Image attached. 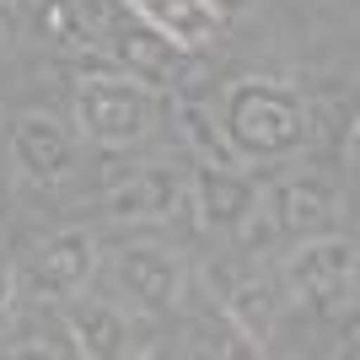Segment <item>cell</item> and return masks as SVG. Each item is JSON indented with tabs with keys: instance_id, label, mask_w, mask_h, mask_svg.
<instances>
[{
	"instance_id": "52a82bcc",
	"label": "cell",
	"mask_w": 360,
	"mask_h": 360,
	"mask_svg": "<svg viewBox=\"0 0 360 360\" xmlns=\"http://www.w3.org/2000/svg\"><path fill=\"white\" fill-rule=\"evenodd\" d=\"M183 194L194 199L199 226H205V231H221V237H237L242 226L264 210V194H258V183L248 178L242 167H215V162H205L194 178H188V188H183Z\"/></svg>"
},
{
	"instance_id": "ba28073f",
	"label": "cell",
	"mask_w": 360,
	"mask_h": 360,
	"mask_svg": "<svg viewBox=\"0 0 360 360\" xmlns=\"http://www.w3.org/2000/svg\"><path fill=\"white\" fill-rule=\"evenodd\" d=\"M11 167L38 188H54L75 172V135L49 113H22L11 124Z\"/></svg>"
},
{
	"instance_id": "7a4b0ae2",
	"label": "cell",
	"mask_w": 360,
	"mask_h": 360,
	"mask_svg": "<svg viewBox=\"0 0 360 360\" xmlns=\"http://www.w3.org/2000/svg\"><path fill=\"white\" fill-rule=\"evenodd\" d=\"M75 124L91 146H135L156 124V91L124 70H91L75 86Z\"/></svg>"
},
{
	"instance_id": "8992f818",
	"label": "cell",
	"mask_w": 360,
	"mask_h": 360,
	"mask_svg": "<svg viewBox=\"0 0 360 360\" xmlns=\"http://www.w3.org/2000/svg\"><path fill=\"white\" fill-rule=\"evenodd\" d=\"M91 274H97V237L86 226H65L44 237L38 253L27 258V285L44 301H70L75 290H86Z\"/></svg>"
},
{
	"instance_id": "7c38bea8",
	"label": "cell",
	"mask_w": 360,
	"mask_h": 360,
	"mask_svg": "<svg viewBox=\"0 0 360 360\" xmlns=\"http://www.w3.org/2000/svg\"><path fill=\"white\" fill-rule=\"evenodd\" d=\"M27 32L54 54H86L103 44L108 16L97 0H27Z\"/></svg>"
},
{
	"instance_id": "6da1fadb",
	"label": "cell",
	"mask_w": 360,
	"mask_h": 360,
	"mask_svg": "<svg viewBox=\"0 0 360 360\" xmlns=\"http://www.w3.org/2000/svg\"><path fill=\"white\" fill-rule=\"evenodd\" d=\"M221 124L226 146L237 150V162H290L307 150L312 140V113H307V97L274 75H248V81H231L221 97Z\"/></svg>"
},
{
	"instance_id": "2e32d148",
	"label": "cell",
	"mask_w": 360,
	"mask_h": 360,
	"mask_svg": "<svg viewBox=\"0 0 360 360\" xmlns=\"http://www.w3.org/2000/svg\"><path fill=\"white\" fill-rule=\"evenodd\" d=\"M188 349H194V355H253L248 339L231 328V317H226L221 307H215V317H194V323H188Z\"/></svg>"
},
{
	"instance_id": "9c48e42d",
	"label": "cell",
	"mask_w": 360,
	"mask_h": 360,
	"mask_svg": "<svg viewBox=\"0 0 360 360\" xmlns=\"http://www.w3.org/2000/svg\"><path fill=\"white\" fill-rule=\"evenodd\" d=\"M108 274H113V285L135 301V307H146V312H167V307H178V296H183V258L167 253V248H150V242L119 248L113 264H108Z\"/></svg>"
},
{
	"instance_id": "9a60e30c",
	"label": "cell",
	"mask_w": 360,
	"mask_h": 360,
	"mask_svg": "<svg viewBox=\"0 0 360 360\" xmlns=\"http://www.w3.org/2000/svg\"><path fill=\"white\" fill-rule=\"evenodd\" d=\"M178 124H183L188 146H194L205 162H215V167H242V162H237V150L226 146L221 124L210 119V108H199V103H178Z\"/></svg>"
},
{
	"instance_id": "8fae6325",
	"label": "cell",
	"mask_w": 360,
	"mask_h": 360,
	"mask_svg": "<svg viewBox=\"0 0 360 360\" xmlns=\"http://www.w3.org/2000/svg\"><path fill=\"white\" fill-rule=\"evenodd\" d=\"M65 333H70V349L86 360H119V355H135V323L124 307L103 296H81L75 290L65 301Z\"/></svg>"
},
{
	"instance_id": "3957f363",
	"label": "cell",
	"mask_w": 360,
	"mask_h": 360,
	"mask_svg": "<svg viewBox=\"0 0 360 360\" xmlns=\"http://www.w3.org/2000/svg\"><path fill=\"white\" fill-rule=\"evenodd\" d=\"M285 280L301 307H312L323 317H339L355 301V242L328 237V231L296 242V258H290Z\"/></svg>"
},
{
	"instance_id": "5bb4252c",
	"label": "cell",
	"mask_w": 360,
	"mask_h": 360,
	"mask_svg": "<svg viewBox=\"0 0 360 360\" xmlns=\"http://www.w3.org/2000/svg\"><path fill=\"white\" fill-rule=\"evenodd\" d=\"M146 27L178 38L183 49H210L221 38V11L210 0H124Z\"/></svg>"
},
{
	"instance_id": "277c9868",
	"label": "cell",
	"mask_w": 360,
	"mask_h": 360,
	"mask_svg": "<svg viewBox=\"0 0 360 360\" xmlns=\"http://www.w3.org/2000/svg\"><path fill=\"white\" fill-rule=\"evenodd\" d=\"M108 54L119 60L124 75H135V81H146L150 91H167V86H188V81H199V49H183L178 38H167V32L156 27H129V22H108L103 32Z\"/></svg>"
},
{
	"instance_id": "e0dca14e",
	"label": "cell",
	"mask_w": 360,
	"mask_h": 360,
	"mask_svg": "<svg viewBox=\"0 0 360 360\" xmlns=\"http://www.w3.org/2000/svg\"><path fill=\"white\" fill-rule=\"evenodd\" d=\"M11 296H16V269L6 264V258H0V317L11 312Z\"/></svg>"
},
{
	"instance_id": "30bf717a",
	"label": "cell",
	"mask_w": 360,
	"mask_h": 360,
	"mask_svg": "<svg viewBox=\"0 0 360 360\" xmlns=\"http://www.w3.org/2000/svg\"><path fill=\"white\" fill-rule=\"evenodd\" d=\"M333 215H339V188L323 172H296L269 188V221L280 237H323V231H333Z\"/></svg>"
},
{
	"instance_id": "4fadbf2b",
	"label": "cell",
	"mask_w": 360,
	"mask_h": 360,
	"mask_svg": "<svg viewBox=\"0 0 360 360\" xmlns=\"http://www.w3.org/2000/svg\"><path fill=\"white\" fill-rule=\"evenodd\" d=\"M183 188H188V183L162 162L135 167V172H124V178L108 188V215H113V221H167V215L183 205Z\"/></svg>"
},
{
	"instance_id": "5b68a950",
	"label": "cell",
	"mask_w": 360,
	"mask_h": 360,
	"mask_svg": "<svg viewBox=\"0 0 360 360\" xmlns=\"http://www.w3.org/2000/svg\"><path fill=\"white\" fill-rule=\"evenodd\" d=\"M210 285H215V307L231 317V328L248 339V349H264L269 345L274 323H280V296H274V280L253 264H215L210 269Z\"/></svg>"
},
{
	"instance_id": "ac0fdd59",
	"label": "cell",
	"mask_w": 360,
	"mask_h": 360,
	"mask_svg": "<svg viewBox=\"0 0 360 360\" xmlns=\"http://www.w3.org/2000/svg\"><path fill=\"white\" fill-rule=\"evenodd\" d=\"M210 6H215V11H221V22H226V16H237V11H248V6H253V0H210Z\"/></svg>"
}]
</instances>
